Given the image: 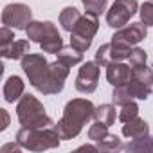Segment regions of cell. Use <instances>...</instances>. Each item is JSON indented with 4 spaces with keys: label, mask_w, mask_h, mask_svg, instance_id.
<instances>
[{
    "label": "cell",
    "mask_w": 153,
    "mask_h": 153,
    "mask_svg": "<svg viewBox=\"0 0 153 153\" xmlns=\"http://www.w3.org/2000/svg\"><path fill=\"white\" fill-rule=\"evenodd\" d=\"M22 68L29 78V83L43 96L59 94L70 74V65L56 59L49 63L43 54L29 52L22 58Z\"/></svg>",
    "instance_id": "6da1fadb"
},
{
    "label": "cell",
    "mask_w": 153,
    "mask_h": 153,
    "mask_svg": "<svg viewBox=\"0 0 153 153\" xmlns=\"http://www.w3.org/2000/svg\"><path fill=\"white\" fill-rule=\"evenodd\" d=\"M94 112H96V106L92 101L88 99H83V97H76L72 101H68L63 108V117L52 126L58 135L61 137V140H70V139H76L83 126L94 119Z\"/></svg>",
    "instance_id": "7a4b0ae2"
},
{
    "label": "cell",
    "mask_w": 153,
    "mask_h": 153,
    "mask_svg": "<svg viewBox=\"0 0 153 153\" xmlns=\"http://www.w3.org/2000/svg\"><path fill=\"white\" fill-rule=\"evenodd\" d=\"M16 117L24 128H47L52 123L51 115L45 112L40 99H36L31 94H25L18 99L16 105Z\"/></svg>",
    "instance_id": "3957f363"
},
{
    "label": "cell",
    "mask_w": 153,
    "mask_h": 153,
    "mask_svg": "<svg viewBox=\"0 0 153 153\" xmlns=\"http://www.w3.org/2000/svg\"><path fill=\"white\" fill-rule=\"evenodd\" d=\"M16 140L24 149L29 151H43L59 146L61 137L54 128H20L16 133Z\"/></svg>",
    "instance_id": "277c9868"
},
{
    "label": "cell",
    "mask_w": 153,
    "mask_h": 153,
    "mask_svg": "<svg viewBox=\"0 0 153 153\" xmlns=\"http://www.w3.org/2000/svg\"><path fill=\"white\" fill-rule=\"evenodd\" d=\"M97 29H99V16L85 11V15H81L79 22L76 24V27L70 33V45L81 52L88 51Z\"/></svg>",
    "instance_id": "5b68a950"
},
{
    "label": "cell",
    "mask_w": 153,
    "mask_h": 153,
    "mask_svg": "<svg viewBox=\"0 0 153 153\" xmlns=\"http://www.w3.org/2000/svg\"><path fill=\"white\" fill-rule=\"evenodd\" d=\"M139 7L140 6L137 0H115L106 11V24L112 29H121L137 15Z\"/></svg>",
    "instance_id": "8992f818"
},
{
    "label": "cell",
    "mask_w": 153,
    "mask_h": 153,
    "mask_svg": "<svg viewBox=\"0 0 153 153\" xmlns=\"http://www.w3.org/2000/svg\"><path fill=\"white\" fill-rule=\"evenodd\" d=\"M33 22V11L25 4H7L2 11V24L16 29V31H25L27 25Z\"/></svg>",
    "instance_id": "52a82bcc"
},
{
    "label": "cell",
    "mask_w": 153,
    "mask_h": 153,
    "mask_svg": "<svg viewBox=\"0 0 153 153\" xmlns=\"http://www.w3.org/2000/svg\"><path fill=\"white\" fill-rule=\"evenodd\" d=\"M131 45H126L123 42H117V40H112L108 43H103L97 52H96V61L99 63V67H106L108 63L112 61H123V59H128L130 58V52H131Z\"/></svg>",
    "instance_id": "ba28073f"
},
{
    "label": "cell",
    "mask_w": 153,
    "mask_h": 153,
    "mask_svg": "<svg viewBox=\"0 0 153 153\" xmlns=\"http://www.w3.org/2000/svg\"><path fill=\"white\" fill-rule=\"evenodd\" d=\"M97 81H99V63L94 61H85L76 76L74 87L81 94H92L97 88Z\"/></svg>",
    "instance_id": "9c48e42d"
},
{
    "label": "cell",
    "mask_w": 153,
    "mask_h": 153,
    "mask_svg": "<svg viewBox=\"0 0 153 153\" xmlns=\"http://www.w3.org/2000/svg\"><path fill=\"white\" fill-rule=\"evenodd\" d=\"M146 36H148V25L144 22H135V24H130V25L117 29L114 33L112 40H117V42H123V43L133 47V45L140 43Z\"/></svg>",
    "instance_id": "30bf717a"
},
{
    "label": "cell",
    "mask_w": 153,
    "mask_h": 153,
    "mask_svg": "<svg viewBox=\"0 0 153 153\" xmlns=\"http://www.w3.org/2000/svg\"><path fill=\"white\" fill-rule=\"evenodd\" d=\"M106 79L112 87L124 85L131 79V67L123 61H112L106 65Z\"/></svg>",
    "instance_id": "8fae6325"
},
{
    "label": "cell",
    "mask_w": 153,
    "mask_h": 153,
    "mask_svg": "<svg viewBox=\"0 0 153 153\" xmlns=\"http://www.w3.org/2000/svg\"><path fill=\"white\" fill-rule=\"evenodd\" d=\"M25 34H27V38L31 42H36L40 45L45 38H49L52 34H58V27L52 22H38V20H33L27 25Z\"/></svg>",
    "instance_id": "7c38bea8"
},
{
    "label": "cell",
    "mask_w": 153,
    "mask_h": 153,
    "mask_svg": "<svg viewBox=\"0 0 153 153\" xmlns=\"http://www.w3.org/2000/svg\"><path fill=\"white\" fill-rule=\"evenodd\" d=\"M29 42L31 40H15L7 47L0 49V54H2L6 59H22L25 54L31 52V43Z\"/></svg>",
    "instance_id": "4fadbf2b"
},
{
    "label": "cell",
    "mask_w": 153,
    "mask_h": 153,
    "mask_svg": "<svg viewBox=\"0 0 153 153\" xmlns=\"http://www.w3.org/2000/svg\"><path fill=\"white\" fill-rule=\"evenodd\" d=\"M24 90H25V83L22 81V78L20 76H11L4 85V99L7 103H15L24 96Z\"/></svg>",
    "instance_id": "5bb4252c"
},
{
    "label": "cell",
    "mask_w": 153,
    "mask_h": 153,
    "mask_svg": "<svg viewBox=\"0 0 153 153\" xmlns=\"http://www.w3.org/2000/svg\"><path fill=\"white\" fill-rule=\"evenodd\" d=\"M123 135L126 139H139V137L149 135V124L144 119L135 117V119H131V121L123 124Z\"/></svg>",
    "instance_id": "9a60e30c"
},
{
    "label": "cell",
    "mask_w": 153,
    "mask_h": 153,
    "mask_svg": "<svg viewBox=\"0 0 153 153\" xmlns=\"http://www.w3.org/2000/svg\"><path fill=\"white\" fill-rule=\"evenodd\" d=\"M79 18H81L79 9H76L74 6H68V7H65V9L59 13V25H61L63 31L72 33V29L76 27V24L79 22Z\"/></svg>",
    "instance_id": "2e32d148"
},
{
    "label": "cell",
    "mask_w": 153,
    "mask_h": 153,
    "mask_svg": "<svg viewBox=\"0 0 153 153\" xmlns=\"http://www.w3.org/2000/svg\"><path fill=\"white\" fill-rule=\"evenodd\" d=\"M121 149L123 151H130V153H135V151H139V153H146V151L153 153V139H151V135L131 139L128 144H123Z\"/></svg>",
    "instance_id": "e0dca14e"
},
{
    "label": "cell",
    "mask_w": 153,
    "mask_h": 153,
    "mask_svg": "<svg viewBox=\"0 0 153 153\" xmlns=\"http://www.w3.org/2000/svg\"><path fill=\"white\" fill-rule=\"evenodd\" d=\"M94 119L99 123H105L106 126H112L115 123V105H99L96 106L94 112Z\"/></svg>",
    "instance_id": "ac0fdd59"
},
{
    "label": "cell",
    "mask_w": 153,
    "mask_h": 153,
    "mask_svg": "<svg viewBox=\"0 0 153 153\" xmlns=\"http://www.w3.org/2000/svg\"><path fill=\"white\" fill-rule=\"evenodd\" d=\"M133 99H135V96H133V92H131V88H130L128 83L114 87V92H112V101H114V105L123 106L124 103H130V101H133Z\"/></svg>",
    "instance_id": "d6986e66"
},
{
    "label": "cell",
    "mask_w": 153,
    "mask_h": 153,
    "mask_svg": "<svg viewBox=\"0 0 153 153\" xmlns=\"http://www.w3.org/2000/svg\"><path fill=\"white\" fill-rule=\"evenodd\" d=\"M56 56H58L59 61H63V63H67L70 67H74V65H78V63L83 61V52L78 51V49H74L72 45L70 47H63Z\"/></svg>",
    "instance_id": "ffe728a7"
},
{
    "label": "cell",
    "mask_w": 153,
    "mask_h": 153,
    "mask_svg": "<svg viewBox=\"0 0 153 153\" xmlns=\"http://www.w3.org/2000/svg\"><path fill=\"white\" fill-rule=\"evenodd\" d=\"M63 47H65V45H63V38H61L59 33H58V34H52V36H49V38H45V40L40 43L42 52H47V54H58Z\"/></svg>",
    "instance_id": "44dd1931"
},
{
    "label": "cell",
    "mask_w": 153,
    "mask_h": 153,
    "mask_svg": "<svg viewBox=\"0 0 153 153\" xmlns=\"http://www.w3.org/2000/svg\"><path fill=\"white\" fill-rule=\"evenodd\" d=\"M131 78H135V79H139L144 85L153 88V68L148 67L146 63L140 67H131Z\"/></svg>",
    "instance_id": "7402d4cb"
},
{
    "label": "cell",
    "mask_w": 153,
    "mask_h": 153,
    "mask_svg": "<svg viewBox=\"0 0 153 153\" xmlns=\"http://www.w3.org/2000/svg\"><path fill=\"white\" fill-rule=\"evenodd\" d=\"M97 148H99V151H119L123 148V142H121V139L117 135L108 133L106 137L97 140Z\"/></svg>",
    "instance_id": "603a6c76"
},
{
    "label": "cell",
    "mask_w": 153,
    "mask_h": 153,
    "mask_svg": "<svg viewBox=\"0 0 153 153\" xmlns=\"http://www.w3.org/2000/svg\"><path fill=\"white\" fill-rule=\"evenodd\" d=\"M135 117H139V105L135 101L124 103L121 106V112H119V121L121 123H128V121H131Z\"/></svg>",
    "instance_id": "cb8c5ba5"
},
{
    "label": "cell",
    "mask_w": 153,
    "mask_h": 153,
    "mask_svg": "<svg viewBox=\"0 0 153 153\" xmlns=\"http://www.w3.org/2000/svg\"><path fill=\"white\" fill-rule=\"evenodd\" d=\"M81 4L85 6V11L87 13H92V15L101 16L105 13V9H106L108 0H81Z\"/></svg>",
    "instance_id": "d4e9b609"
},
{
    "label": "cell",
    "mask_w": 153,
    "mask_h": 153,
    "mask_svg": "<svg viewBox=\"0 0 153 153\" xmlns=\"http://www.w3.org/2000/svg\"><path fill=\"white\" fill-rule=\"evenodd\" d=\"M108 128L110 126H106L105 123H99V121H96L90 128H88V139L92 140V142H97V140H101L103 137H106L108 135Z\"/></svg>",
    "instance_id": "484cf974"
},
{
    "label": "cell",
    "mask_w": 153,
    "mask_h": 153,
    "mask_svg": "<svg viewBox=\"0 0 153 153\" xmlns=\"http://www.w3.org/2000/svg\"><path fill=\"white\" fill-rule=\"evenodd\" d=\"M139 15H140V22H144L148 27H153V0L140 4Z\"/></svg>",
    "instance_id": "4316f807"
},
{
    "label": "cell",
    "mask_w": 153,
    "mask_h": 153,
    "mask_svg": "<svg viewBox=\"0 0 153 153\" xmlns=\"http://www.w3.org/2000/svg\"><path fill=\"white\" fill-rule=\"evenodd\" d=\"M128 61H130V67H140V65H144V63L148 61V54H146L144 49H140V47H133L131 52H130Z\"/></svg>",
    "instance_id": "83f0119b"
},
{
    "label": "cell",
    "mask_w": 153,
    "mask_h": 153,
    "mask_svg": "<svg viewBox=\"0 0 153 153\" xmlns=\"http://www.w3.org/2000/svg\"><path fill=\"white\" fill-rule=\"evenodd\" d=\"M15 42V31L7 25H4L2 29H0V49L2 47H7L9 43Z\"/></svg>",
    "instance_id": "f1b7e54d"
},
{
    "label": "cell",
    "mask_w": 153,
    "mask_h": 153,
    "mask_svg": "<svg viewBox=\"0 0 153 153\" xmlns=\"http://www.w3.org/2000/svg\"><path fill=\"white\" fill-rule=\"evenodd\" d=\"M9 149H13V151H20L22 149V146H20V142L16 140L15 144H6V146H2V151H9Z\"/></svg>",
    "instance_id": "f546056e"
},
{
    "label": "cell",
    "mask_w": 153,
    "mask_h": 153,
    "mask_svg": "<svg viewBox=\"0 0 153 153\" xmlns=\"http://www.w3.org/2000/svg\"><path fill=\"white\" fill-rule=\"evenodd\" d=\"M2 117H4V124L0 126V130L4 131V130L9 126V114H7V110H4V108H2Z\"/></svg>",
    "instance_id": "4dcf8cb0"
},
{
    "label": "cell",
    "mask_w": 153,
    "mask_h": 153,
    "mask_svg": "<svg viewBox=\"0 0 153 153\" xmlns=\"http://www.w3.org/2000/svg\"><path fill=\"white\" fill-rule=\"evenodd\" d=\"M79 149H87V151H99V148H97V146H90V144H85V146H81Z\"/></svg>",
    "instance_id": "1f68e13d"
}]
</instances>
